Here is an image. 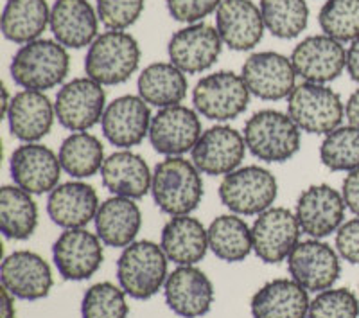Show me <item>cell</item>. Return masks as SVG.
Instances as JSON below:
<instances>
[{
  "mask_svg": "<svg viewBox=\"0 0 359 318\" xmlns=\"http://www.w3.org/2000/svg\"><path fill=\"white\" fill-rule=\"evenodd\" d=\"M223 45L216 27L198 22L172 34L168 44V54L171 63L185 74H200L216 65Z\"/></svg>",
  "mask_w": 359,
  "mask_h": 318,
  "instance_id": "obj_19",
  "label": "cell"
},
{
  "mask_svg": "<svg viewBox=\"0 0 359 318\" xmlns=\"http://www.w3.org/2000/svg\"><path fill=\"white\" fill-rule=\"evenodd\" d=\"M140 45L126 31H104L99 34L85 58V72L102 86L123 85L140 65Z\"/></svg>",
  "mask_w": 359,
  "mask_h": 318,
  "instance_id": "obj_3",
  "label": "cell"
},
{
  "mask_svg": "<svg viewBox=\"0 0 359 318\" xmlns=\"http://www.w3.org/2000/svg\"><path fill=\"white\" fill-rule=\"evenodd\" d=\"M302 229L294 212L286 207H269L252 225L253 252L266 265L286 261L300 243Z\"/></svg>",
  "mask_w": 359,
  "mask_h": 318,
  "instance_id": "obj_10",
  "label": "cell"
},
{
  "mask_svg": "<svg viewBox=\"0 0 359 318\" xmlns=\"http://www.w3.org/2000/svg\"><path fill=\"white\" fill-rule=\"evenodd\" d=\"M291 63L304 81L327 85L347 69V49L327 34H313L297 44Z\"/></svg>",
  "mask_w": 359,
  "mask_h": 318,
  "instance_id": "obj_18",
  "label": "cell"
},
{
  "mask_svg": "<svg viewBox=\"0 0 359 318\" xmlns=\"http://www.w3.org/2000/svg\"><path fill=\"white\" fill-rule=\"evenodd\" d=\"M266 29L280 40H293L309 24V6L306 0H261Z\"/></svg>",
  "mask_w": 359,
  "mask_h": 318,
  "instance_id": "obj_36",
  "label": "cell"
},
{
  "mask_svg": "<svg viewBox=\"0 0 359 318\" xmlns=\"http://www.w3.org/2000/svg\"><path fill=\"white\" fill-rule=\"evenodd\" d=\"M126 291L114 282H97L85 291L81 300L83 318H126L130 306Z\"/></svg>",
  "mask_w": 359,
  "mask_h": 318,
  "instance_id": "obj_39",
  "label": "cell"
},
{
  "mask_svg": "<svg viewBox=\"0 0 359 318\" xmlns=\"http://www.w3.org/2000/svg\"><path fill=\"white\" fill-rule=\"evenodd\" d=\"M101 237L86 229L63 230L53 245V261L65 281H86L97 274L104 259Z\"/></svg>",
  "mask_w": 359,
  "mask_h": 318,
  "instance_id": "obj_11",
  "label": "cell"
},
{
  "mask_svg": "<svg viewBox=\"0 0 359 318\" xmlns=\"http://www.w3.org/2000/svg\"><path fill=\"white\" fill-rule=\"evenodd\" d=\"M0 281L4 290L20 300H41L54 284L49 263L31 250L9 253L0 266Z\"/></svg>",
  "mask_w": 359,
  "mask_h": 318,
  "instance_id": "obj_20",
  "label": "cell"
},
{
  "mask_svg": "<svg viewBox=\"0 0 359 318\" xmlns=\"http://www.w3.org/2000/svg\"><path fill=\"white\" fill-rule=\"evenodd\" d=\"M203 192L201 171L192 160L165 157L153 169V200L160 211L171 218L196 211L203 200Z\"/></svg>",
  "mask_w": 359,
  "mask_h": 318,
  "instance_id": "obj_1",
  "label": "cell"
},
{
  "mask_svg": "<svg viewBox=\"0 0 359 318\" xmlns=\"http://www.w3.org/2000/svg\"><path fill=\"white\" fill-rule=\"evenodd\" d=\"M307 318H359V298L348 288L320 291L311 300Z\"/></svg>",
  "mask_w": 359,
  "mask_h": 318,
  "instance_id": "obj_40",
  "label": "cell"
},
{
  "mask_svg": "<svg viewBox=\"0 0 359 318\" xmlns=\"http://www.w3.org/2000/svg\"><path fill=\"white\" fill-rule=\"evenodd\" d=\"M320 160L327 169L336 173L359 169V128L341 124L331 133L323 135Z\"/></svg>",
  "mask_w": 359,
  "mask_h": 318,
  "instance_id": "obj_37",
  "label": "cell"
},
{
  "mask_svg": "<svg viewBox=\"0 0 359 318\" xmlns=\"http://www.w3.org/2000/svg\"><path fill=\"white\" fill-rule=\"evenodd\" d=\"M101 180L111 196L140 200L151 192L153 171L140 155L130 150H118L102 164Z\"/></svg>",
  "mask_w": 359,
  "mask_h": 318,
  "instance_id": "obj_27",
  "label": "cell"
},
{
  "mask_svg": "<svg viewBox=\"0 0 359 318\" xmlns=\"http://www.w3.org/2000/svg\"><path fill=\"white\" fill-rule=\"evenodd\" d=\"M341 196L348 211L359 218V169L347 173L341 185Z\"/></svg>",
  "mask_w": 359,
  "mask_h": 318,
  "instance_id": "obj_44",
  "label": "cell"
},
{
  "mask_svg": "<svg viewBox=\"0 0 359 318\" xmlns=\"http://www.w3.org/2000/svg\"><path fill=\"white\" fill-rule=\"evenodd\" d=\"M246 151L248 147L241 131L226 124H216L201 133L191 155L201 175L226 176L241 168Z\"/></svg>",
  "mask_w": 359,
  "mask_h": 318,
  "instance_id": "obj_16",
  "label": "cell"
},
{
  "mask_svg": "<svg viewBox=\"0 0 359 318\" xmlns=\"http://www.w3.org/2000/svg\"><path fill=\"white\" fill-rule=\"evenodd\" d=\"M287 270L293 281L307 291L331 290L341 274L339 253L322 239L300 241L287 257Z\"/></svg>",
  "mask_w": 359,
  "mask_h": 318,
  "instance_id": "obj_13",
  "label": "cell"
},
{
  "mask_svg": "<svg viewBox=\"0 0 359 318\" xmlns=\"http://www.w3.org/2000/svg\"><path fill=\"white\" fill-rule=\"evenodd\" d=\"M345 211L347 205L341 192L331 185L316 184L300 192L294 216L302 234L313 239H323L338 232L339 227L345 223Z\"/></svg>",
  "mask_w": 359,
  "mask_h": 318,
  "instance_id": "obj_14",
  "label": "cell"
},
{
  "mask_svg": "<svg viewBox=\"0 0 359 318\" xmlns=\"http://www.w3.org/2000/svg\"><path fill=\"white\" fill-rule=\"evenodd\" d=\"M57 123L70 131H88L102 121L107 92L92 78H74L57 90L54 101Z\"/></svg>",
  "mask_w": 359,
  "mask_h": 318,
  "instance_id": "obj_9",
  "label": "cell"
},
{
  "mask_svg": "<svg viewBox=\"0 0 359 318\" xmlns=\"http://www.w3.org/2000/svg\"><path fill=\"white\" fill-rule=\"evenodd\" d=\"M277 194V178L261 166L237 168L223 176L219 184L221 204L239 216H259L273 207Z\"/></svg>",
  "mask_w": 359,
  "mask_h": 318,
  "instance_id": "obj_6",
  "label": "cell"
},
{
  "mask_svg": "<svg viewBox=\"0 0 359 318\" xmlns=\"http://www.w3.org/2000/svg\"><path fill=\"white\" fill-rule=\"evenodd\" d=\"M201 133L200 114L189 106L175 105L160 108L153 115L147 137L160 155L184 157L187 151L194 150Z\"/></svg>",
  "mask_w": 359,
  "mask_h": 318,
  "instance_id": "obj_12",
  "label": "cell"
},
{
  "mask_svg": "<svg viewBox=\"0 0 359 318\" xmlns=\"http://www.w3.org/2000/svg\"><path fill=\"white\" fill-rule=\"evenodd\" d=\"M9 130L22 143H40L53 130L56 110L54 102L38 90H20L13 95L8 112Z\"/></svg>",
  "mask_w": 359,
  "mask_h": 318,
  "instance_id": "obj_24",
  "label": "cell"
},
{
  "mask_svg": "<svg viewBox=\"0 0 359 318\" xmlns=\"http://www.w3.org/2000/svg\"><path fill=\"white\" fill-rule=\"evenodd\" d=\"M160 246L169 261L178 266H196L207 256L208 230L191 214L172 216L163 225Z\"/></svg>",
  "mask_w": 359,
  "mask_h": 318,
  "instance_id": "obj_30",
  "label": "cell"
},
{
  "mask_svg": "<svg viewBox=\"0 0 359 318\" xmlns=\"http://www.w3.org/2000/svg\"><path fill=\"white\" fill-rule=\"evenodd\" d=\"M9 171L15 185L33 196L50 192L60 185L62 162L49 146L40 143H24L11 153Z\"/></svg>",
  "mask_w": 359,
  "mask_h": 318,
  "instance_id": "obj_17",
  "label": "cell"
},
{
  "mask_svg": "<svg viewBox=\"0 0 359 318\" xmlns=\"http://www.w3.org/2000/svg\"><path fill=\"white\" fill-rule=\"evenodd\" d=\"M57 155L63 171L78 180L97 175L107 160L102 143L88 131H72L62 143Z\"/></svg>",
  "mask_w": 359,
  "mask_h": 318,
  "instance_id": "obj_35",
  "label": "cell"
},
{
  "mask_svg": "<svg viewBox=\"0 0 359 318\" xmlns=\"http://www.w3.org/2000/svg\"><path fill=\"white\" fill-rule=\"evenodd\" d=\"M223 0H168V11L176 22L198 24L217 11Z\"/></svg>",
  "mask_w": 359,
  "mask_h": 318,
  "instance_id": "obj_42",
  "label": "cell"
},
{
  "mask_svg": "<svg viewBox=\"0 0 359 318\" xmlns=\"http://www.w3.org/2000/svg\"><path fill=\"white\" fill-rule=\"evenodd\" d=\"M345 117H347L348 124L359 128V88L354 90L345 102Z\"/></svg>",
  "mask_w": 359,
  "mask_h": 318,
  "instance_id": "obj_46",
  "label": "cell"
},
{
  "mask_svg": "<svg viewBox=\"0 0 359 318\" xmlns=\"http://www.w3.org/2000/svg\"><path fill=\"white\" fill-rule=\"evenodd\" d=\"M208 246L224 263H241L253 252L252 227L239 214H221L208 225Z\"/></svg>",
  "mask_w": 359,
  "mask_h": 318,
  "instance_id": "obj_34",
  "label": "cell"
},
{
  "mask_svg": "<svg viewBox=\"0 0 359 318\" xmlns=\"http://www.w3.org/2000/svg\"><path fill=\"white\" fill-rule=\"evenodd\" d=\"M70 70V56L60 41L38 38L22 45L13 56L9 72L24 90L45 92L62 85Z\"/></svg>",
  "mask_w": 359,
  "mask_h": 318,
  "instance_id": "obj_2",
  "label": "cell"
},
{
  "mask_svg": "<svg viewBox=\"0 0 359 318\" xmlns=\"http://www.w3.org/2000/svg\"><path fill=\"white\" fill-rule=\"evenodd\" d=\"M243 135L250 153L268 164L293 159L302 146V130L290 114L278 110L255 112L246 121Z\"/></svg>",
  "mask_w": 359,
  "mask_h": 318,
  "instance_id": "obj_5",
  "label": "cell"
},
{
  "mask_svg": "<svg viewBox=\"0 0 359 318\" xmlns=\"http://www.w3.org/2000/svg\"><path fill=\"white\" fill-rule=\"evenodd\" d=\"M151 119L149 105L140 95H121L107 106L101 130L110 144L131 150L149 135Z\"/></svg>",
  "mask_w": 359,
  "mask_h": 318,
  "instance_id": "obj_21",
  "label": "cell"
},
{
  "mask_svg": "<svg viewBox=\"0 0 359 318\" xmlns=\"http://www.w3.org/2000/svg\"><path fill=\"white\" fill-rule=\"evenodd\" d=\"M97 191L81 180L65 182L49 192L47 214L63 230L85 229L99 211Z\"/></svg>",
  "mask_w": 359,
  "mask_h": 318,
  "instance_id": "obj_25",
  "label": "cell"
},
{
  "mask_svg": "<svg viewBox=\"0 0 359 318\" xmlns=\"http://www.w3.org/2000/svg\"><path fill=\"white\" fill-rule=\"evenodd\" d=\"M252 94L241 74L233 70H217L207 74L192 90L194 110L201 117L216 123L237 119L248 108Z\"/></svg>",
  "mask_w": 359,
  "mask_h": 318,
  "instance_id": "obj_7",
  "label": "cell"
},
{
  "mask_svg": "<svg viewBox=\"0 0 359 318\" xmlns=\"http://www.w3.org/2000/svg\"><path fill=\"white\" fill-rule=\"evenodd\" d=\"M97 17L108 31H124L139 20L144 0H97Z\"/></svg>",
  "mask_w": 359,
  "mask_h": 318,
  "instance_id": "obj_41",
  "label": "cell"
},
{
  "mask_svg": "<svg viewBox=\"0 0 359 318\" xmlns=\"http://www.w3.org/2000/svg\"><path fill=\"white\" fill-rule=\"evenodd\" d=\"M38 227V205L33 194L18 185L0 189V230L4 237L24 241L33 236Z\"/></svg>",
  "mask_w": 359,
  "mask_h": 318,
  "instance_id": "obj_33",
  "label": "cell"
},
{
  "mask_svg": "<svg viewBox=\"0 0 359 318\" xmlns=\"http://www.w3.org/2000/svg\"><path fill=\"white\" fill-rule=\"evenodd\" d=\"M49 22L47 0H8L2 11V34L13 44L25 45L38 40Z\"/></svg>",
  "mask_w": 359,
  "mask_h": 318,
  "instance_id": "obj_32",
  "label": "cell"
},
{
  "mask_svg": "<svg viewBox=\"0 0 359 318\" xmlns=\"http://www.w3.org/2000/svg\"><path fill=\"white\" fill-rule=\"evenodd\" d=\"M169 259L153 241H133L117 261L118 286L135 300L155 297L169 277Z\"/></svg>",
  "mask_w": 359,
  "mask_h": 318,
  "instance_id": "obj_4",
  "label": "cell"
},
{
  "mask_svg": "<svg viewBox=\"0 0 359 318\" xmlns=\"http://www.w3.org/2000/svg\"><path fill=\"white\" fill-rule=\"evenodd\" d=\"M347 74L352 81L359 85V38L352 41L347 49Z\"/></svg>",
  "mask_w": 359,
  "mask_h": 318,
  "instance_id": "obj_45",
  "label": "cell"
},
{
  "mask_svg": "<svg viewBox=\"0 0 359 318\" xmlns=\"http://www.w3.org/2000/svg\"><path fill=\"white\" fill-rule=\"evenodd\" d=\"M336 252L351 265H359V218L345 221L336 232Z\"/></svg>",
  "mask_w": 359,
  "mask_h": 318,
  "instance_id": "obj_43",
  "label": "cell"
},
{
  "mask_svg": "<svg viewBox=\"0 0 359 318\" xmlns=\"http://www.w3.org/2000/svg\"><path fill=\"white\" fill-rule=\"evenodd\" d=\"M49 27L54 40L67 49H83L99 37L97 9L86 0H56L50 8Z\"/></svg>",
  "mask_w": 359,
  "mask_h": 318,
  "instance_id": "obj_26",
  "label": "cell"
},
{
  "mask_svg": "<svg viewBox=\"0 0 359 318\" xmlns=\"http://www.w3.org/2000/svg\"><path fill=\"white\" fill-rule=\"evenodd\" d=\"M287 114L306 133L327 135L341 126L345 105L329 86L304 81L287 98Z\"/></svg>",
  "mask_w": 359,
  "mask_h": 318,
  "instance_id": "obj_8",
  "label": "cell"
},
{
  "mask_svg": "<svg viewBox=\"0 0 359 318\" xmlns=\"http://www.w3.org/2000/svg\"><path fill=\"white\" fill-rule=\"evenodd\" d=\"M241 76L250 94L262 101L287 99L297 86V72L291 58L273 51L250 54L243 63Z\"/></svg>",
  "mask_w": 359,
  "mask_h": 318,
  "instance_id": "obj_15",
  "label": "cell"
},
{
  "mask_svg": "<svg viewBox=\"0 0 359 318\" xmlns=\"http://www.w3.org/2000/svg\"><path fill=\"white\" fill-rule=\"evenodd\" d=\"M216 29L226 47L245 53L264 37L262 13L252 0H223L216 11Z\"/></svg>",
  "mask_w": 359,
  "mask_h": 318,
  "instance_id": "obj_23",
  "label": "cell"
},
{
  "mask_svg": "<svg viewBox=\"0 0 359 318\" xmlns=\"http://www.w3.org/2000/svg\"><path fill=\"white\" fill-rule=\"evenodd\" d=\"M2 318H17L15 297L2 288Z\"/></svg>",
  "mask_w": 359,
  "mask_h": 318,
  "instance_id": "obj_47",
  "label": "cell"
},
{
  "mask_svg": "<svg viewBox=\"0 0 359 318\" xmlns=\"http://www.w3.org/2000/svg\"><path fill=\"white\" fill-rule=\"evenodd\" d=\"M95 234L111 249H126L142 229V212L137 200L110 196L99 205L95 214Z\"/></svg>",
  "mask_w": 359,
  "mask_h": 318,
  "instance_id": "obj_28",
  "label": "cell"
},
{
  "mask_svg": "<svg viewBox=\"0 0 359 318\" xmlns=\"http://www.w3.org/2000/svg\"><path fill=\"white\" fill-rule=\"evenodd\" d=\"M139 95L156 108L182 105L187 95L189 81L184 70L171 62H156L140 72L137 81Z\"/></svg>",
  "mask_w": 359,
  "mask_h": 318,
  "instance_id": "obj_31",
  "label": "cell"
},
{
  "mask_svg": "<svg viewBox=\"0 0 359 318\" xmlns=\"http://www.w3.org/2000/svg\"><path fill=\"white\" fill-rule=\"evenodd\" d=\"M165 304L182 318H200L214 304V286L205 272L196 266H178L163 284Z\"/></svg>",
  "mask_w": 359,
  "mask_h": 318,
  "instance_id": "obj_22",
  "label": "cell"
},
{
  "mask_svg": "<svg viewBox=\"0 0 359 318\" xmlns=\"http://www.w3.org/2000/svg\"><path fill=\"white\" fill-rule=\"evenodd\" d=\"M309 295L293 279H273L253 293L250 310L253 318H307Z\"/></svg>",
  "mask_w": 359,
  "mask_h": 318,
  "instance_id": "obj_29",
  "label": "cell"
},
{
  "mask_svg": "<svg viewBox=\"0 0 359 318\" xmlns=\"http://www.w3.org/2000/svg\"><path fill=\"white\" fill-rule=\"evenodd\" d=\"M323 34L339 44H352L359 38V0H327L318 13Z\"/></svg>",
  "mask_w": 359,
  "mask_h": 318,
  "instance_id": "obj_38",
  "label": "cell"
}]
</instances>
